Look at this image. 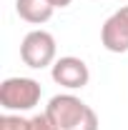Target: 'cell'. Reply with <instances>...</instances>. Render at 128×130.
<instances>
[{
	"mask_svg": "<svg viewBox=\"0 0 128 130\" xmlns=\"http://www.w3.org/2000/svg\"><path fill=\"white\" fill-rule=\"evenodd\" d=\"M100 45L108 53H128V5L116 10L100 28Z\"/></svg>",
	"mask_w": 128,
	"mask_h": 130,
	"instance_id": "5b68a950",
	"label": "cell"
},
{
	"mask_svg": "<svg viewBox=\"0 0 128 130\" xmlns=\"http://www.w3.org/2000/svg\"><path fill=\"white\" fill-rule=\"evenodd\" d=\"M50 78L65 90H80L91 80V70L85 60H80L75 55H63L50 65Z\"/></svg>",
	"mask_w": 128,
	"mask_h": 130,
	"instance_id": "3957f363",
	"label": "cell"
},
{
	"mask_svg": "<svg viewBox=\"0 0 128 130\" xmlns=\"http://www.w3.org/2000/svg\"><path fill=\"white\" fill-rule=\"evenodd\" d=\"M85 110H88V105H85L78 95H73V93L53 95L48 100V105H45V113L53 118V123L60 130H70L80 118L85 115Z\"/></svg>",
	"mask_w": 128,
	"mask_h": 130,
	"instance_id": "277c9868",
	"label": "cell"
},
{
	"mask_svg": "<svg viewBox=\"0 0 128 130\" xmlns=\"http://www.w3.org/2000/svg\"><path fill=\"white\" fill-rule=\"evenodd\" d=\"M20 60L33 70H43V68L53 65L58 60L55 38L48 30H30L20 43Z\"/></svg>",
	"mask_w": 128,
	"mask_h": 130,
	"instance_id": "7a4b0ae2",
	"label": "cell"
},
{
	"mask_svg": "<svg viewBox=\"0 0 128 130\" xmlns=\"http://www.w3.org/2000/svg\"><path fill=\"white\" fill-rule=\"evenodd\" d=\"M28 130H60V128L53 123V118L48 113H38L28 118Z\"/></svg>",
	"mask_w": 128,
	"mask_h": 130,
	"instance_id": "ba28073f",
	"label": "cell"
},
{
	"mask_svg": "<svg viewBox=\"0 0 128 130\" xmlns=\"http://www.w3.org/2000/svg\"><path fill=\"white\" fill-rule=\"evenodd\" d=\"M15 13L30 25H43L53 18L55 8L50 5V0H15Z\"/></svg>",
	"mask_w": 128,
	"mask_h": 130,
	"instance_id": "8992f818",
	"label": "cell"
},
{
	"mask_svg": "<svg viewBox=\"0 0 128 130\" xmlns=\"http://www.w3.org/2000/svg\"><path fill=\"white\" fill-rule=\"evenodd\" d=\"M43 95L40 83L33 78H5L0 83V105L8 113H28Z\"/></svg>",
	"mask_w": 128,
	"mask_h": 130,
	"instance_id": "6da1fadb",
	"label": "cell"
},
{
	"mask_svg": "<svg viewBox=\"0 0 128 130\" xmlns=\"http://www.w3.org/2000/svg\"><path fill=\"white\" fill-rule=\"evenodd\" d=\"M70 3H73V0H50V5H53L55 10H58V8H68Z\"/></svg>",
	"mask_w": 128,
	"mask_h": 130,
	"instance_id": "30bf717a",
	"label": "cell"
},
{
	"mask_svg": "<svg viewBox=\"0 0 128 130\" xmlns=\"http://www.w3.org/2000/svg\"><path fill=\"white\" fill-rule=\"evenodd\" d=\"M98 128H100V120H98V113L93 110V108H91V105H88L85 115H83V118H80V120H78V123H75V125H73L70 130H98Z\"/></svg>",
	"mask_w": 128,
	"mask_h": 130,
	"instance_id": "9c48e42d",
	"label": "cell"
},
{
	"mask_svg": "<svg viewBox=\"0 0 128 130\" xmlns=\"http://www.w3.org/2000/svg\"><path fill=\"white\" fill-rule=\"evenodd\" d=\"M0 130H28V118L20 113H5L0 118Z\"/></svg>",
	"mask_w": 128,
	"mask_h": 130,
	"instance_id": "52a82bcc",
	"label": "cell"
}]
</instances>
